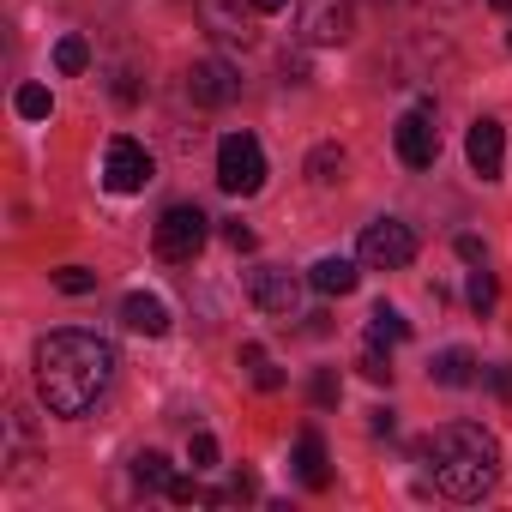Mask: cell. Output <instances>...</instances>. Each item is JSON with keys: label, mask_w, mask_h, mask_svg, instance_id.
Listing matches in <instances>:
<instances>
[{"label": "cell", "mask_w": 512, "mask_h": 512, "mask_svg": "<svg viewBox=\"0 0 512 512\" xmlns=\"http://www.w3.org/2000/svg\"><path fill=\"white\" fill-rule=\"evenodd\" d=\"M115 380V350L97 332H49L37 344V392L49 416H85Z\"/></svg>", "instance_id": "1"}, {"label": "cell", "mask_w": 512, "mask_h": 512, "mask_svg": "<svg viewBox=\"0 0 512 512\" xmlns=\"http://www.w3.org/2000/svg\"><path fill=\"white\" fill-rule=\"evenodd\" d=\"M416 452H422L434 488L452 494V500H482L500 482V440L488 428H476V422H446Z\"/></svg>", "instance_id": "2"}, {"label": "cell", "mask_w": 512, "mask_h": 512, "mask_svg": "<svg viewBox=\"0 0 512 512\" xmlns=\"http://www.w3.org/2000/svg\"><path fill=\"white\" fill-rule=\"evenodd\" d=\"M217 187L223 193H241V199L266 187V151H260V139H253V133H229L217 145Z\"/></svg>", "instance_id": "3"}, {"label": "cell", "mask_w": 512, "mask_h": 512, "mask_svg": "<svg viewBox=\"0 0 512 512\" xmlns=\"http://www.w3.org/2000/svg\"><path fill=\"white\" fill-rule=\"evenodd\" d=\"M205 229H211V217L199 211V205H169L163 217H157V260H169V266H187L193 253L205 247Z\"/></svg>", "instance_id": "4"}, {"label": "cell", "mask_w": 512, "mask_h": 512, "mask_svg": "<svg viewBox=\"0 0 512 512\" xmlns=\"http://www.w3.org/2000/svg\"><path fill=\"white\" fill-rule=\"evenodd\" d=\"M296 31L314 49L350 43V31H356V0H296Z\"/></svg>", "instance_id": "5"}, {"label": "cell", "mask_w": 512, "mask_h": 512, "mask_svg": "<svg viewBox=\"0 0 512 512\" xmlns=\"http://www.w3.org/2000/svg\"><path fill=\"white\" fill-rule=\"evenodd\" d=\"M157 181V157L139 145V139H109V151H103V187L109 193H145Z\"/></svg>", "instance_id": "6"}, {"label": "cell", "mask_w": 512, "mask_h": 512, "mask_svg": "<svg viewBox=\"0 0 512 512\" xmlns=\"http://www.w3.org/2000/svg\"><path fill=\"white\" fill-rule=\"evenodd\" d=\"M410 260H416V235H410V223L374 217V223L362 229V266H374V272H404Z\"/></svg>", "instance_id": "7"}, {"label": "cell", "mask_w": 512, "mask_h": 512, "mask_svg": "<svg viewBox=\"0 0 512 512\" xmlns=\"http://www.w3.org/2000/svg\"><path fill=\"white\" fill-rule=\"evenodd\" d=\"M247 296H253V308L260 314H272V320H302V278L296 272H284V266H260L247 278Z\"/></svg>", "instance_id": "8"}, {"label": "cell", "mask_w": 512, "mask_h": 512, "mask_svg": "<svg viewBox=\"0 0 512 512\" xmlns=\"http://www.w3.org/2000/svg\"><path fill=\"white\" fill-rule=\"evenodd\" d=\"M187 97H193L199 109H229V103L241 97V79H235V67H229V61L205 55V61H193V67H187Z\"/></svg>", "instance_id": "9"}, {"label": "cell", "mask_w": 512, "mask_h": 512, "mask_svg": "<svg viewBox=\"0 0 512 512\" xmlns=\"http://www.w3.org/2000/svg\"><path fill=\"white\" fill-rule=\"evenodd\" d=\"M392 139H398V157H404L410 169H428V163L440 157V127H434V115H428V109H410V115H398Z\"/></svg>", "instance_id": "10"}, {"label": "cell", "mask_w": 512, "mask_h": 512, "mask_svg": "<svg viewBox=\"0 0 512 512\" xmlns=\"http://www.w3.org/2000/svg\"><path fill=\"white\" fill-rule=\"evenodd\" d=\"M464 157H470V169L482 175V181H500V169H506V133H500V121H470V133H464Z\"/></svg>", "instance_id": "11"}, {"label": "cell", "mask_w": 512, "mask_h": 512, "mask_svg": "<svg viewBox=\"0 0 512 512\" xmlns=\"http://www.w3.org/2000/svg\"><path fill=\"white\" fill-rule=\"evenodd\" d=\"M199 19L217 43H253V0H199Z\"/></svg>", "instance_id": "12"}, {"label": "cell", "mask_w": 512, "mask_h": 512, "mask_svg": "<svg viewBox=\"0 0 512 512\" xmlns=\"http://www.w3.org/2000/svg\"><path fill=\"white\" fill-rule=\"evenodd\" d=\"M296 476L320 494V488H332V464H326V440H320V428H302L296 434Z\"/></svg>", "instance_id": "13"}, {"label": "cell", "mask_w": 512, "mask_h": 512, "mask_svg": "<svg viewBox=\"0 0 512 512\" xmlns=\"http://www.w3.org/2000/svg\"><path fill=\"white\" fill-rule=\"evenodd\" d=\"M121 320H127V332H139V338H163V332H169V308H163L157 296H145V290H133V296L121 302Z\"/></svg>", "instance_id": "14"}, {"label": "cell", "mask_w": 512, "mask_h": 512, "mask_svg": "<svg viewBox=\"0 0 512 512\" xmlns=\"http://www.w3.org/2000/svg\"><path fill=\"white\" fill-rule=\"evenodd\" d=\"M308 284H314L320 296H350V290L362 284V272H356V266L344 260V253H326V260H320V266L308 272Z\"/></svg>", "instance_id": "15"}, {"label": "cell", "mask_w": 512, "mask_h": 512, "mask_svg": "<svg viewBox=\"0 0 512 512\" xmlns=\"http://www.w3.org/2000/svg\"><path fill=\"white\" fill-rule=\"evenodd\" d=\"M428 380H434V386H470V380H476V356H470V350H440V356L428 362Z\"/></svg>", "instance_id": "16"}, {"label": "cell", "mask_w": 512, "mask_h": 512, "mask_svg": "<svg viewBox=\"0 0 512 512\" xmlns=\"http://www.w3.org/2000/svg\"><path fill=\"white\" fill-rule=\"evenodd\" d=\"M368 338H374V344H386V350H392V344H404V338H410V320H404V314H398V308H386V302H380V308H374V314H368Z\"/></svg>", "instance_id": "17"}, {"label": "cell", "mask_w": 512, "mask_h": 512, "mask_svg": "<svg viewBox=\"0 0 512 512\" xmlns=\"http://www.w3.org/2000/svg\"><path fill=\"white\" fill-rule=\"evenodd\" d=\"M175 506H223L229 494H211V488H199V476H169V488H163Z\"/></svg>", "instance_id": "18"}, {"label": "cell", "mask_w": 512, "mask_h": 512, "mask_svg": "<svg viewBox=\"0 0 512 512\" xmlns=\"http://www.w3.org/2000/svg\"><path fill=\"white\" fill-rule=\"evenodd\" d=\"M344 175V151L338 145H314V157H308V181L314 187H332Z\"/></svg>", "instance_id": "19"}, {"label": "cell", "mask_w": 512, "mask_h": 512, "mask_svg": "<svg viewBox=\"0 0 512 512\" xmlns=\"http://www.w3.org/2000/svg\"><path fill=\"white\" fill-rule=\"evenodd\" d=\"M169 476H175V470H169L163 452H139V458H133V482H139V488H169Z\"/></svg>", "instance_id": "20"}, {"label": "cell", "mask_w": 512, "mask_h": 512, "mask_svg": "<svg viewBox=\"0 0 512 512\" xmlns=\"http://www.w3.org/2000/svg\"><path fill=\"white\" fill-rule=\"evenodd\" d=\"M13 109H19L25 121H49V115H55V97H49L43 85H19V97H13Z\"/></svg>", "instance_id": "21"}, {"label": "cell", "mask_w": 512, "mask_h": 512, "mask_svg": "<svg viewBox=\"0 0 512 512\" xmlns=\"http://www.w3.org/2000/svg\"><path fill=\"white\" fill-rule=\"evenodd\" d=\"M55 67H61V73H85V67H91V43H85V37H61V43H55Z\"/></svg>", "instance_id": "22"}, {"label": "cell", "mask_w": 512, "mask_h": 512, "mask_svg": "<svg viewBox=\"0 0 512 512\" xmlns=\"http://www.w3.org/2000/svg\"><path fill=\"white\" fill-rule=\"evenodd\" d=\"M356 374H362V380H374V386H392V362H386V356H380V344H374V350H362V356H356Z\"/></svg>", "instance_id": "23"}, {"label": "cell", "mask_w": 512, "mask_h": 512, "mask_svg": "<svg viewBox=\"0 0 512 512\" xmlns=\"http://www.w3.org/2000/svg\"><path fill=\"white\" fill-rule=\"evenodd\" d=\"M187 464H193V470H211V464H217V434L199 428V434L187 440Z\"/></svg>", "instance_id": "24"}, {"label": "cell", "mask_w": 512, "mask_h": 512, "mask_svg": "<svg viewBox=\"0 0 512 512\" xmlns=\"http://www.w3.org/2000/svg\"><path fill=\"white\" fill-rule=\"evenodd\" d=\"M55 284H61L67 296H91V290H97V272H85V266H67V272H55Z\"/></svg>", "instance_id": "25"}, {"label": "cell", "mask_w": 512, "mask_h": 512, "mask_svg": "<svg viewBox=\"0 0 512 512\" xmlns=\"http://www.w3.org/2000/svg\"><path fill=\"white\" fill-rule=\"evenodd\" d=\"M464 296H470L476 314H488V308H494V278H488V272H470V290H464Z\"/></svg>", "instance_id": "26"}, {"label": "cell", "mask_w": 512, "mask_h": 512, "mask_svg": "<svg viewBox=\"0 0 512 512\" xmlns=\"http://www.w3.org/2000/svg\"><path fill=\"white\" fill-rule=\"evenodd\" d=\"M314 404H320V410H326V404H338V374H332V368H320V374H314Z\"/></svg>", "instance_id": "27"}, {"label": "cell", "mask_w": 512, "mask_h": 512, "mask_svg": "<svg viewBox=\"0 0 512 512\" xmlns=\"http://www.w3.org/2000/svg\"><path fill=\"white\" fill-rule=\"evenodd\" d=\"M253 386H260V392H278V386H284V368H272V362L260 356V362H253Z\"/></svg>", "instance_id": "28"}, {"label": "cell", "mask_w": 512, "mask_h": 512, "mask_svg": "<svg viewBox=\"0 0 512 512\" xmlns=\"http://www.w3.org/2000/svg\"><path fill=\"white\" fill-rule=\"evenodd\" d=\"M223 241H229L235 253H253V229H247V223H223Z\"/></svg>", "instance_id": "29"}, {"label": "cell", "mask_w": 512, "mask_h": 512, "mask_svg": "<svg viewBox=\"0 0 512 512\" xmlns=\"http://www.w3.org/2000/svg\"><path fill=\"white\" fill-rule=\"evenodd\" d=\"M488 386H494L500 404H512V368H488Z\"/></svg>", "instance_id": "30"}, {"label": "cell", "mask_w": 512, "mask_h": 512, "mask_svg": "<svg viewBox=\"0 0 512 512\" xmlns=\"http://www.w3.org/2000/svg\"><path fill=\"white\" fill-rule=\"evenodd\" d=\"M458 260H470V266H482V241H476V235H458Z\"/></svg>", "instance_id": "31"}, {"label": "cell", "mask_w": 512, "mask_h": 512, "mask_svg": "<svg viewBox=\"0 0 512 512\" xmlns=\"http://www.w3.org/2000/svg\"><path fill=\"white\" fill-rule=\"evenodd\" d=\"M290 0H253V13H284Z\"/></svg>", "instance_id": "32"}, {"label": "cell", "mask_w": 512, "mask_h": 512, "mask_svg": "<svg viewBox=\"0 0 512 512\" xmlns=\"http://www.w3.org/2000/svg\"><path fill=\"white\" fill-rule=\"evenodd\" d=\"M488 7H494V13H512V0H488Z\"/></svg>", "instance_id": "33"}, {"label": "cell", "mask_w": 512, "mask_h": 512, "mask_svg": "<svg viewBox=\"0 0 512 512\" xmlns=\"http://www.w3.org/2000/svg\"><path fill=\"white\" fill-rule=\"evenodd\" d=\"M506 49H512V31H506Z\"/></svg>", "instance_id": "34"}]
</instances>
